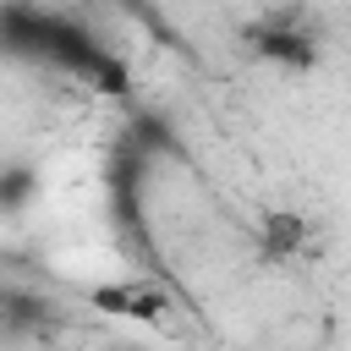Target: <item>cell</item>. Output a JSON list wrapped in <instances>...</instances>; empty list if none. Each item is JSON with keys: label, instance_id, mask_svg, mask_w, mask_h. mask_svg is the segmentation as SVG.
<instances>
[{"label": "cell", "instance_id": "cell-1", "mask_svg": "<svg viewBox=\"0 0 351 351\" xmlns=\"http://www.w3.org/2000/svg\"><path fill=\"white\" fill-rule=\"evenodd\" d=\"M33 192H38V176H33L27 165H11V170H0V214H16V208H27V203H33Z\"/></svg>", "mask_w": 351, "mask_h": 351}]
</instances>
